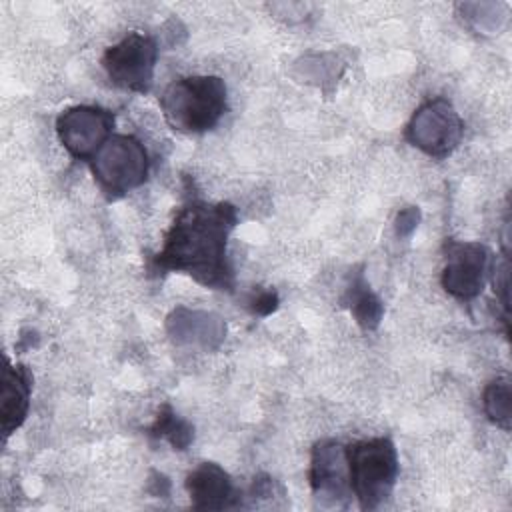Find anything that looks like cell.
I'll return each instance as SVG.
<instances>
[{
  "mask_svg": "<svg viewBox=\"0 0 512 512\" xmlns=\"http://www.w3.org/2000/svg\"><path fill=\"white\" fill-rule=\"evenodd\" d=\"M404 136L414 148L442 160L462 142L464 122L448 98L436 96L416 108Z\"/></svg>",
  "mask_w": 512,
  "mask_h": 512,
  "instance_id": "obj_5",
  "label": "cell"
},
{
  "mask_svg": "<svg viewBox=\"0 0 512 512\" xmlns=\"http://www.w3.org/2000/svg\"><path fill=\"white\" fill-rule=\"evenodd\" d=\"M482 408L492 424L506 432L512 428V384L508 376H498L486 384Z\"/></svg>",
  "mask_w": 512,
  "mask_h": 512,
  "instance_id": "obj_14",
  "label": "cell"
},
{
  "mask_svg": "<svg viewBox=\"0 0 512 512\" xmlns=\"http://www.w3.org/2000/svg\"><path fill=\"white\" fill-rule=\"evenodd\" d=\"M238 224L230 202L188 198L176 212L160 252L150 260L156 274L182 272L214 290H234V268L228 258V238Z\"/></svg>",
  "mask_w": 512,
  "mask_h": 512,
  "instance_id": "obj_1",
  "label": "cell"
},
{
  "mask_svg": "<svg viewBox=\"0 0 512 512\" xmlns=\"http://www.w3.org/2000/svg\"><path fill=\"white\" fill-rule=\"evenodd\" d=\"M152 438L166 440L174 450H186L194 440V426L180 418L170 404H162L154 424L148 428Z\"/></svg>",
  "mask_w": 512,
  "mask_h": 512,
  "instance_id": "obj_15",
  "label": "cell"
},
{
  "mask_svg": "<svg viewBox=\"0 0 512 512\" xmlns=\"http://www.w3.org/2000/svg\"><path fill=\"white\" fill-rule=\"evenodd\" d=\"M280 304V298L276 294V290L268 288V290H258L250 300H248V308L254 316H268L272 314Z\"/></svg>",
  "mask_w": 512,
  "mask_h": 512,
  "instance_id": "obj_17",
  "label": "cell"
},
{
  "mask_svg": "<svg viewBox=\"0 0 512 512\" xmlns=\"http://www.w3.org/2000/svg\"><path fill=\"white\" fill-rule=\"evenodd\" d=\"M308 480L320 506L346 508L352 496L346 446L336 440L316 442L310 452Z\"/></svg>",
  "mask_w": 512,
  "mask_h": 512,
  "instance_id": "obj_9",
  "label": "cell"
},
{
  "mask_svg": "<svg viewBox=\"0 0 512 512\" xmlns=\"http://www.w3.org/2000/svg\"><path fill=\"white\" fill-rule=\"evenodd\" d=\"M88 162L98 188L110 200L142 186L150 172L148 152L132 134H112Z\"/></svg>",
  "mask_w": 512,
  "mask_h": 512,
  "instance_id": "obj_4",
  "label": "cell"
},
{
  "mask_svg": "<svg viewBox=\"0 0 512 512\" xmlns=\"http://www.w3.org/2000/svg\"><path fill=\"white\" fill-rule=\"evenodd\" d=\"M32 382L34 376L26 364H6L0 398V424L4 438L24 424L30 410Z\"/></svg>",
  "mask_w": 512,
  "mask_h": 512,
  "instance_id": "obj_12",
  "label": "cell"
},
{
  "mask_svg": "<svg viewBox=\"0 0 512 512\" xmlns=\"http://www.w3.org/2000/svg\"><path fill=\"white\" fill-rule=\"evenodd\" d=\"M420 218H422V212L418 206H406L402 208L398 214H396V220H394V230H396V236L400 238H408L412 236V232L418 228L420 224Z\"/></svg>",
  "mask_w": 512,
  "mask_h": 512,
  "instance_id": "obj_16",
  "label": "cell"
},
{
  "mask_svg": "<svg viewBox=\"0 0 512 512\" xmlns=\"http://www.w3.org/2000/svg\"><path fill=\"white\" fill-rule=\"evenodd\" d=\"M186 490L194 510H226L240 504L228 472L216 462H202L186 476Z\"/></svg>",
  "mask_w": 512,
  "mask_h": 512,
  "instance_id": "obj_10",
  "label": "cell"
},
{
  "mask_svg": "<svg viewBox=\"0 0 512 512\" xmlns=\"http://www.w3.org/2000/svg\"><path fill=\"white\" fill-rule=\"evenodd\" d=\"M166 330L176 344H196L204 350H214L226 336L222 318L188 308H176L166 320Z\"/></svg>",
  "mask_w": 512,
  "mask_h": 512,
  "instance_id": "obj_11",
  "label": "cell"
},
{
  "mask_svg": "<svg viewBox=\"0 0 512 512\" xmlns=\"http://www.w3.org/2000/svg\"><path fill=\"white\" fill-rule=\"evenodd\" d=\"M116 116L100 106H70L56 118V134L76 160H90L112 136Z\"/></svg>",
  "mask_w": 512,
  "mask_h": 512,
  "instance_id": "obj_8",
  "label": "cell"
},
{
  "mask_svg": "<svg viewBox=\"0 0 512 512\" xmlns=\"http://www.w3.org/2000/svg\"><path fill=\"white\" fill-rule=\"evenodd\" d=\"M350 490L362 510H376L396 486L400 464L394 442L388 436L346 444Z\"/></svg>",
  "mask_w": 512,
  "mask_h": 512,
  "instance_id": "obj_3",
  "label": "cell"
},
{
  "mask_svg": "<svg viewBox=\"0 0 512 512\" xmlns=\"http://www.w3.org/2000/svg\"><path fill=\"white\" fill-rule=\"evenodd\" d=\"M442 288L456 300L470 302L484 290L492 272L494 256L482 242H462L448 238L444 242Z\"/></svg>",
  "mask_w": 512,
  "mask_h": 512,
  "instance_id": "obj_7",
  "label": "cell"
},
{
  "mask_svg": "<svg viewBox=\"0 0 512 512\" xmlns=\"http://www.w3.org/2000/svg\"><path fill=\"white\" fill-rule=\"evenodd\" d=\"M158 62V44L152 36L130 32L114 46L106 48L102 68L108 80L128 92L146 94L154 84V70Z\"/></svg>",
  "mask_w": 512,
  "mask_h": 512,
  "instance_id": "obj_6",
  "label": "cell"
},
{
  "mask_svg": "<svg viewBox=\"0 0 512 512\" xmlns=\"http://www.w3.org/2000/svg\"><path fill=\"white\" fill-rule=\"evenodd\" d=\"M160 108L174 130L184 134L208 132L228 112L226 82L212 74L178 78L160 96Z\"/></svg>",
  "mask_w": 512,
  "mask_h": 512,
  "instance_id": "obj_2",
  "label": "cell"
},
{
  "mask_svg": "<svg viewBox=\"0 0 512 512\" xmlns=\"http://www.w3.org/2000/svg\"><path fill=\"white\" fill-rule=\"evenodd\" d=\"M346 304L360 328L376 330L380 326L384 316V304L378 298V294L370 288L362 270L354 272L346 288Z\"/></svg>",
  "mask_w": 512,
  "mask_h": 512,
  "instance_id": "obj_13",
  "label": "cell"
}]
</instances>
